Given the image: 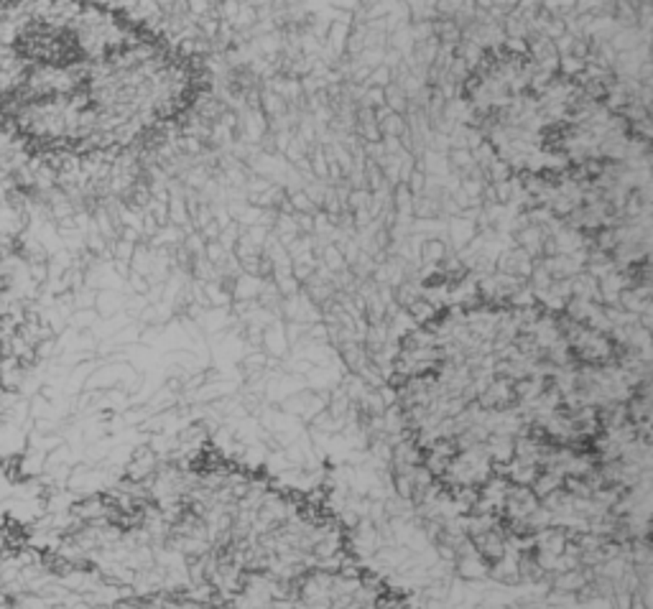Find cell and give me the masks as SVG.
<instances>
[{"label":"cell","instance_id":"cell-1","mask_svg":"<svg viewBox=\"0 0 653 609\" xmlns=\"http://www.w3.org/2000/svg\"><path fill=\"white\" fill-rule=\"evenodd\" d=\"M184 54L95 0H0V125L29 148L115 156L200 100Z\"/></svg>","mask_w":653,"mask_h":609},{"label":"cell","instance_id":"cell-2","mask_svg":"<svg viewBox=\"0 0 653 609\" xmlns=\"http://www.w3.org/2000/svg\"><path fill=\"white\" fill-rule=\"evenodd\" d=\"M470 120L523 184L590 186L646 158V141L592 84L520 49L485 54L465 79Z\"/></svg>","mask_w":653,"mask_h":609}]
</instances>
